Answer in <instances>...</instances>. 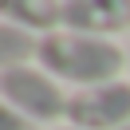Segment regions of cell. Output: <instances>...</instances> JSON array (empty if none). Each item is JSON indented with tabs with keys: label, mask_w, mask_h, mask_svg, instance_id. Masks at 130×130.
Listing matches in <instances>:
<instances>
[{
	"label": "cell",
	"mask_w": 130,
	"mask_h": 130,
	"mask_svg": "<svg viewBox=\"0 0 130 130\" xmlns=\"http://www.w3.org/2000/svg\"><path fill=\"white\" fill-rule=\"evenodd\" d=\"M36 63L51 79L71 83L75 91H87V87H103V83L122 79L130 55L114 40H99V36H83V32H71V28H59V32L40 40Z\"/></svg>",
	"instance_id": "1"
},
{
	"label": "cell",
	"mask_w": 130,
	"mask_h": 130,
	"mask_svg": "<svg viewBox=\"0 0 130 130\" xmlns=\"http://www.w3.org/2000/svg\"><path fill=\"white\" fill-rule=\"evenodd\" d=\"M0 95H4V106L20 110L32 122H59L67 118V106H71V95L59 87V79H51L40 63L28 67H4L0 71Z\"/></svg>",
	"instance_id": "2"
},
{
	"label": "cell",
	"mask_w": 130,
	"mask_h": 130,
	"mask_svg": "<svg viewBox=\"0 0 130 130\" xmlns=\"http://www.w3.org/2000/svg\"><path fill=\"white\" fill-rule=\"evenodd\" d=\"M67 126L75 130H126L130 126V83L114 79L103 87L71 91Z\"/></svg>",
	"instance_id": "3"
},
{
	"label": "cell",
	"mask_w": 130,
	"mask_h": 130,
	"mask_svg": "<svg viewBox=\"0 0 130 130\" xmlns=\"http://www.w3.org/2000/svg\"><path fill=\"white\" fill-rule=\"evenodd\" d=\"M63 28L114 40L130 28V0H63Z\"/></svg>",
	"instance_id": "4"
},
{
	"label": "cell",
	"mask_w": 130,
	"mask_h": 130,
	"mask_svg": "<svg viewBox=\"0 0 130 130\" xmlns=\"http://www.w3.org/2000/svg\"><path fill=\"white\" fill-rule=\"evenodd\" d=\"M4 24L28 28L36 36H51L63 28V0H0Z\"/></svg>",
	"instance_id": "5"
},
{
	"label": "cell",
	"mask_w": 130,
	"mask_h": 130,
	"mask_svg": "<svg viewBox=\"0 0 130 130\" xmlns=\"http://www.w3.org/2000/svg\"><path fill=\"white\" fill-rule=\"evenodd\" d=\"M40 40L43 36L28 32V28L0 24V71H4V67H28V63H36Z\"/></svg>",
	"instance_id": "6"
},
{
	"label": "cell",
	"mask_w": 130,
	"mask_h": 130,
	"mask_svg": "<svg viewBox=\"0 0 130 130\" xmlns=\"http://www.w3.org/2000/svg\"><path fill=\"white\" fill-rule=\"evenodd\" d=\"M0 130H40V122L24 118V114L12 110V106H0Z\"/></svg>",
	"instance_id": "7"
},
{
	"label": "cell",
	"mask_w": 130,
	"mask_h": 130,
	"mask_svg": "<svg viewBox=\"0 0 130 130\" xmlns=\"http://www.w3.org/2000/svg\"><path fill=\"white\" fill-rule=\"evenodd\" d=\"M59 130H75V126H59Z\"/></svg>",
	"instance_id": "8"
},
{
	"label": "cell",
	"mask_w": 130,
	"mask_h": 130,
	"mask_svg": "<svg viewBox=\"0 0 130 130\" xmlns=\"http://www.w3.org/2000/svg\"><path fill=\"white\" fill-rule=\"evenodd\" d=\"M126 55H130V47H126Z\"/></svg>",
	"instance_id": "9"
},
{
	"label": "cell",
	"mask_w": 130,
	"mask_h": 130,
	"mask_svg": "<svg viewBox=\"0 0 130 130\" xmlns=\"http://www.w3.org/2000/svg\"><path fill=\"white\" fill-rule=\"evenodd\" d=\"M126 130H130V126H126Z\"/></svg>",
	"instance_id": "10"
}]
</instances>
